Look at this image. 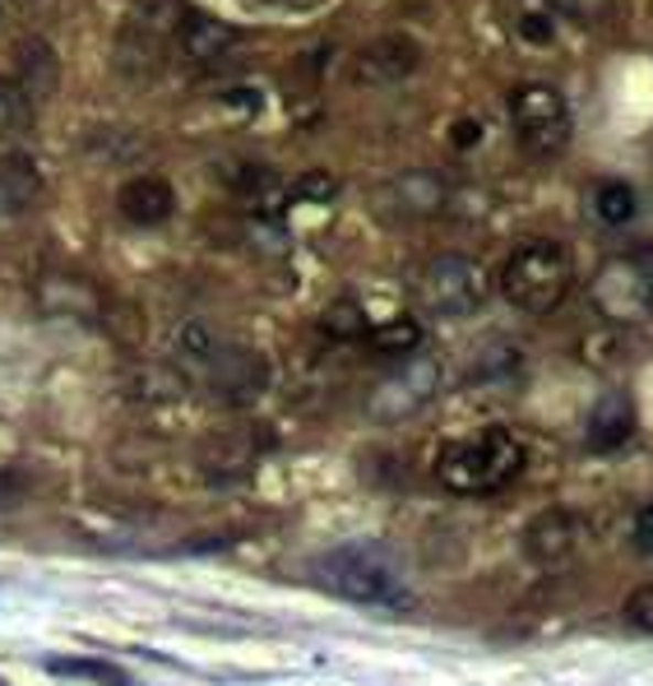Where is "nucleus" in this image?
<instances>
[{"instance_id":"9b49d317","label":"nucleus","mask_w":653,"mask_h":686,"mask_svg":"<svg viewBox=\"0 0 653 686\" xmlns=\"http://www.w3.org/2000/svg\"><path fill=\"white\" fill-rule=\"evenodd\" d=\"M176 209V195L163 176H134V182L121 186V214L130 218L134 228H157L167 224Z\"/></svg>"},{"instance_id":"cd10ccee","label":"nucleus","mask_w":653,"mask_h":686,"mask_svg":"<svg viewBox=\"0 0 653 686\" xmlns=\"http://www.w3.org/2000/svg\"><path fill=\"white\" fill-rule=\"evenodd\" d=\"M6 497H10V478H6V473H0V501H6Z\"/></svg>"},{"instance_id":"f3484780","label":"nucleus","mask_w":653,"mask_h":686,"mask_svg":"<svg viewBox=\"0 0 653 686\" xmlns=\"http://www.w3.org/2000/svg\"><path fill=\"white\" fill-rule=\"evenodd\" d=\"M33 112H37V102L24 94V88H19L14 79H0V130H10V135H29Z\"/></svg>"},{"instance_id":"39448f33","label":"nucleus","mask_w":653,"mask_h":686,"mask_svg":"<svg viewBox=\"0 0 653 686\" xmlns=\"http://www.w3.org/2000/svg\"><path fill=\"white\" fill-rule=\"evenodd\" d=\"M510 112H514V126H520V140L529 153L547 159V153L566 149L570 112H566V98H561L552 84H520L510 94Z\"/></svg>"},{"instance_id":"2eb2a0df","label":"nucleus","mask_w":653,"mask_h":686,"mask_svg":"<svg viewBox=\"0 0 653 686\" xmlns=\"http://www.w3.org/2000/svg\"><path fill=\"white\" fill-rule=\"evenodd\" d=\"M635 432V404L625 394H602L589 413V446L594 450H617Z\"/></svg>"},{"instance_id":"aec40b11","label":"nucleus","mask_w":653,"mask_h":686,"mask_svg":"<svg viewBox=\"0 0 653 686\" xmlns=\"http://www.w3.org/2000/svg\"><path fill=\"white\" fill-rule=\"evenodd\" d=\"M598 214H602L612 228L630 224V218H635V190L621 186V182H607V186L598 190Z\"/></svg>"},{"instance_id":"f257e3e1","label":"nucleus","mask_w":653,"mask_h":686,"mask_svg":"<svg viewBox=\"0 0 653 686\" xmlns=\"http://www.w3.org/2000/svg\"><path fill=\"white\" fill-rule=\"evenodd\" d=\"M315 580L348 603H367V608H409L413 603L409 570L380 543H344V547L325 552V557L315 562Z\"/></svg>"},{"instance_id":"0eeeda50","label":"nucleus","mask_w":653,"mask_h":686,"mask_svg":"<svg viewBox=\"0 0 653 686\" xmlns=\"http://www.w3.org/2000/svg\"><path fill=\"white\" fill-rule=\"evenodd\" d=\"M436 385H440V367L426 362V358H413V362H403L394 375H385V381L376 385L371 413L380 417V423H399V417L417 413L426 400H432Z\"/></svg>"},{"instance_id":"6e6552de","label":"nucleus","mask_w":653,"mask_h":686,"mask_svg":"<svg viewBox=\"0 0 653 686\" xmlns=\"http://www.w3.org/2000/svg\"><path fill=\"white\" fill-rule=\"evenodd\" d=\"M176 47L199 70H222L241 56V33L214 14H186L182 29H176Z\"/></svg>"},{"instance_id":"423d86ee","label":"nucleus","mask_w":653,"mask_h":686,"mask_svg":"<svg viewBox=\"0 0 653 686\" xmlns=\"http://www.w3.org/2000/svg\"><path fill=\"white\" fill-rule=\"evenodd\" d=\"M589 297L607 320H621V325H635L653 312V279L640 260H607L602 270L589 283Z\"/></svg>"},{"instance_id":"5701e85b","label":"nucleus","mask_w":653,"mask_h":686,"mask_svg":"<svg viewBox=\"0 0 653 686\" xmlns=\"http://www.w3.org/2000/svg\"><path fill=\"white\" fill-rule=\"evenodd\" d=\"M334 190H339V182H334V176H325V172H311V176H302V186H297V195H302V200H329Z\"/></svg>"},{"instance_id":"f03ea898","label":"nucleus","mask_w":653,"mask_h":686,"mask_svg":"<svg viewBox=\"0 0 653 686\" xmlns=\"http://www.w3.org/2000/svg\"><path fill=\"white\" fill-rule=\"evenodd\" d=\"M520 469H524L520 436H510L501 427L449 440L436 455V478L445 492H455V497H491L520 478Z\"/></svg>"},{"instance_id":"dca6fc26","label":"nucleus","mask_w":653,"mask_h":686,"mask_svg":"<svg viewBox=\"0 0 653 686\" xmlns=\"http://www.w3.org/2000/svg\"><path fill=\"white\" fill-rule=\"evenodd\" d=\"M42 200V172L24 153L0 159V214H24Z\"/></svg>"},{"instance_id":"f8f14e48","label":"nucleus","mask_w":653,"mask_h":686,"mask_svg":"<svg viewBox=\"0 0 653 686\" xmlns=\"http://www.w3.org/2000/svg\"><path fill=\"white\" fill-rule=\"evenodd\" d=\"M579 543V524L575 515L566 511H547V515H537L529 524V534H524V552L533 562H543V566H556V562H566L570 552Z\"/></svg>"},{"instance_id":"412c9836","label":"nucleus","mask_w":653,"mask_h":686,"mask_svg":"<svg viewBox=\"0 0 653 686\" xmlns=\"http://www.w3.org/2000/svg\"><path fill=\"white\" fill-rule=\"evenodd\" d=\"M325 329H329V335H339V339H362L367 335L362 306H357V302H334L325 312Z\"/></svg>"},{"instance_id":"ddd939ff","label":"nucleus","mask_w":653,"mask_h":686,"mask_svg":"<svg viewBox=\"0 0 653 686\" xmlns=\"http://www.w3.org/2000/svg\"><path fill=\"white\" fill-rule=\"evenodd\" d=\"M117 61H121V70L130 79H153L157 75V65H163V33H157L153 19H130V29L121 33L117 42Z\"/></svg>"},{"instance_id":"4be33fe9","label":"nucleus","mask_w":653,"mask_h":686,"mask_svg":"<svg viewBox=\"0 0 653 686\" xmlns=\"http://www.w3.org/2000/svg\"><path fill=\"white\" fill-rule=\"evenodd\" d=\"M625 617H630V622H635L640 631H653V585H644L635 599L625 603Z\"/></svg>"},{"instance_id":"9d476101","label":"nucleus","mask_w":653,"mask_h":686,"mask_svg":"<svg viewBox=\"0 0 653 686\" xmlns=\"http://www.w3.org/2000/svg\"><path fill=\"white\" fill-rule=\"evenodd\" d=\"M380 209L394 218H432L436 209H445V182L432 172H403L399 182L380 190Z\"/></svg>"},{"instance_id":"c85d7f7f","label":"nucleus","mask_w":653,"mask_h":686,"mask_svg":"<svg viewBox=\"0 0 653 686\" xmlns=\"http://www.w3.org/2000/svg\"><path fill=\"white\" fill-rule=\"evenodd\" d=\"M0 686H6V682H0Z\"/></svg>"},{"instance_id":"393cba45","label":"nucleus","mask_w":653,"mask_h":686,"mask_svg":"<svg viewBox=\"0 0 653 686\" xmlns=\"http://www.w3.org/2000/svg\"><path fill=\"white\" fill-rule=\"evenodd\" d=\"M520 29H524V37H533V42H552V14H524Z\"/></svg>"},{"instance_id":"bb28decb","label":"nucleus","mask_w":653,"mask_h":686,"mask_svg":"<svg viewBox=\"0 0 653 686\" xmlns=\"http://www.w3.org/2000/svg\"><path fill=\"white\" fill-rule=\"evenodd\" d=\"M478 140H482V126H478V121H459L455 144H459V149H468V144H478Z\"/></svg>"},{"instance_id":"1a4fd4ad","label":"nucleus","mask_w":653,"mask_h":686,"mask_svg":"<svg viewBox=\"0 0 653 686\" xmlns=\"http://www.w3.org/2000/svg\"><path fill=\"white\" fill-rule=\"evenodd\" d=\"M417 61H422V52H417V42L413 37H380V42H371V47L357 56V84H399V79H409L413 70H417Z\"/></svg>"},{"instance_id":"7ed1b4c3","label":"nucleus","mask_w":653,"mask_h":686,"mask_svg":"<svg viewBox=\"0 0 653 686\" xmlns=\"http://www.w3.org/2000/svg\"><path fill=\"white\" fill-rule=\"evenodd\" d=\"M570 255L556 241H524L520 251H510L501 264V297L520 306L529 316H552L570 293Z\"/></svg>"},{"instance_id":"4468645a","label":"nucleus","mask_w":653,"mask_h":686,"mask_svg":"<svg viewBox=\"0 0 653 686\" xmlns=\"http://www.w3.org/2000/svg\"><path fill=\"white\" fill-rule=\"evenodd\" d=\"M14 84L24 88V94H29L33 102H42V98H52V94H56V84H61V61H56V52L47 47V42L29 37L24 47H19Z\"/></svg>"},{"instance_id":"a211bd4d","label":"nucleus","mask_w":653,"mask_h":686,"mask_svg":"<svg viewBox=\"0 0 653 686\" xmlns=\"http://www.w3.org/2000/svg\"><path fill=\"white\" fill-rule=\"evenodd\" d=\"M367 339H371L376 352H390V358H409V352L422 344V329H417V320H385V325L367 329Z\"/></svg>"},{"instance_id":"b1692460","label":"nucleus","mask_w":653,"mask_h":686,"mask_svg":"<svg viewBox=\"0 0 653 686\" xmlns=\"http://www.w3.org/2000/svg\"><path fill=\"white\" fill-rule=\"evenodd\" d=\"M612 6H617V0H556V10H566L575 19H602Z\"/></svg>"},{"instance_id":"20e7f679","label":"nucleus","mask_w":653,"mask_h":686,"mask_svg":"<svg viewBox=\"0 0 653 686\" xmlns=\"http://www.w3.org/2000/svg\"><path fill=\"white\" fill-rule=\"evenodd\" d=\"M417 306L436 320H464L482 306L487 297V274L478 260L468 255H432L422 264V274L413 283Z\"/></svg>"},{"instance_id":"6ab92c4d","label":"nucleus","mask_w":653,"mask_h":686,"mask_svg":"<svg viewBox=\"0 0 653 686\" xmlns=\"http://www.w3.org/2000/svg\"><path fill=\"white\" fill-rule=\"evenodd\" d=\"M47 673L88 677V682H102V686H130V677L117 668V663H102V658H47Z\"/></svg>"},{"instance_id":"a878e982","label":"nucleus","mask_w":653,"mask_h":686,"mask_svg":"<svg viewBox=\"0 0 653 686\" xmlns=\"http://www.w3.org/2000/svg\"><path fill=\"white\" fill-rule=\"evenodd\" d=\"M635 543H640L644 552H653V505H644L640 520H635Z\"/></svg>"}]
</instances>
